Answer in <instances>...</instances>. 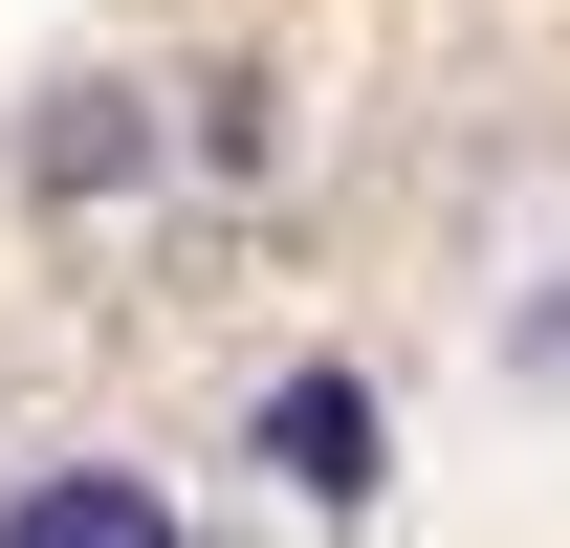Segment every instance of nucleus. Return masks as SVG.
Masks as SVG:
<instances>
[{
    "label": "nucleus",
    "instance_id": "1",
    "mask_svg": "<svg viewBox=\"0 0 570 548\" xmlns=\"http://www.w3.org/2000/svg\"><path fill=\"white\" fill-rule=\"evenodd\" d=\"M0 548H176V505H154L132 461H45L22 505H0Z\"/></svg>",
    "mask_w": 570,
    "mask_h": 548
},
{
    "label": "nucleus",
    "instance_id": "3",
    "mask_svg": "<svg viewBox=\"0 0 570 548\" xmlns=\"http://www.w3.org/2000/svg\"><path fill=\"white\" fill-rule=\"evenodd\" d=\"M132 88H67V110H45V198H110V176H132Z\"/></svg>",
    "mask_w": 570,
    "mask_h": 548
},
{
    "label": "nucleus",
    "instance_id": "2",
    "mask_svg": "<svg viewBox=\"0 0 570 548\" xmlns=\"http://www.w3.org/2000/svg\"><path fill=\"white\" fill-rule=\"evenodd\" d=\"M264 461L307 482V505H373V395H352V373H285V395H264Z\"/></svg>",
    "mask_w": 570,
    "mask_h": 548
}]
</instances>
